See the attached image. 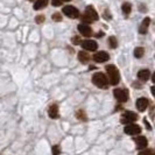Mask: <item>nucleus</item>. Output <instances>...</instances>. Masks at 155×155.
<instances>
[{
    "instance_id": "12",
    "label": "nucleus",
    "mask_w": 155,
    "mask_h": 155,
    "mask_svg": "<svg viewBox=\"0 0 155 155\" xmlns=\"http://www.w3.org/2000/svg\"><path fill=\"white\" fill-rule=\"evenodd\" d=\"M148 105H149V101H148L147 98L142 97V98H139L137 101V109L139 110L140 112H143L148 107Z\"/></svg>"
},
{
    "instance_id": "28",
    "label": "nucleus",
    "mask_w": 155,
    "mask_h": 155,
    "mask_svg": "<svg viewBox=\"0 0 155 155\" xmlns=\"http://www.w3.org/2000/svg\"><path fill=\"white\" fill-rule=\"evenodd\" d=\"M143 123H145V125H146V127L150 131V130H152V126H150V124H148L147 119H143Z\"/></svg>"
},
{
    "instance_id": "29",
    "label": "nucleus",
    "mask_w": 155,
    "mask_h": 155,
    "mask_svg": "<svg viewBox=\"0 0 155 155\" xmlns=\"http://www.w3.org/2000/svg\"><path fill=\"white\" fill-rule=\"evenodd\" d=\"M150 91H152V93H153V96H154V98H155V85L150 87Z\"/></svg>"
},
{
    "instance_id": "15",
    "label": "nucleus",
    "mask_w": 155,
    "mask_h": 155,
    "mask_svg": "<svg viewBox=\"0 0 155 155\" xmlns=\"http://www.w3.org/2000/svg\"><path fill=\"white\" fill-rule=\"evenodd\" d=\"M149 77H150V72H149V70H147V69L140 70L139 72H138V78H139L140 81L146 82V81L149 79Z\"/></svg>"
},
{
    "instance_id": "8",
    "label": "nucleus",
    "mask_w": 155,
    "mask_h": 155,
    "mask_svg": "<svg viewBox=\"0 0 155 155\" xmlns=\"http://www.w3.org/2000/svg\"><path fill=\"white\" fill-rule=\"evenodd\" d=\"M81 46L83 47L84 50H87V51H94V50H97V48H98L97 42L93 41V40H85V41H83V42L81 43Z\"/></svg>"
},
{
    "instance_id": "17",
    "label": "nucleus",
    "mask_w": 155,
    "mask_h": 155,
    "mask_svg": "<svg viewBox=\"0 0 155 155\" xmlns=\"http://www.w3.org/2000/svg\"><path fill=\"white\" fill-rule=\"evenodd\" d=\"M48 5V0H36L34 4V9H42Z\"/></svg>"
},
{
    "instance_id": "16",
    "label": "nucleus",
    "mask_w": 155,
    "mask_h": 155,
    "mask_svg": "<svg viewBox=\"0 0 155 155\" xmlns=\"http://www.w3.org/2000/svg\"><path fill=\"white\" fill-rule=\"evenodd\" d=\"M91 57H90V55L87 54L86 51H84V50H82V51H79L78 53V60H79V62L82 63H86L89 62V60H90Z\"/></svg>"
},
{
    "instance_id": "2",
    "label": "nucleus",
    "mask_w": 155,
    "mask_h": 155,
    "mask_svg": "<svg viewBox=\"0 0 155 155\" xmlns=\"http://www.w3.org/2000/svg\"><path fill=\"white\" fill-rule=\"evenodd\" d=\"M98 19H99V16H98L97 11H96L92 6H87V7L85 8V11H84V14L82 16L83 23L89 25V23L93 22V21H97Z\"/></svg>"
},
{
    "instance_id": "19",
    "label": "nucleus",
    "mask_w": 155,
    "mask_h": 155,
    "mask_svg": "<svg viewBox=\"0 0 155 155\" xmlns=\"http://www.w3.org/2000/svg\"><path fill=\"white\" fill-rule=\"evenodd\" d=\"M138 155H155L154 148H145L142 150H140Z\"/></svg>"
},
{
    "instance_id": "6",
    "label": "nucleus",
    "mask_w": 155,
    "mask_h": 155,
    "mask_svg": "<svg viewBox=\"0 0 155 155\" xmlns=\"http://www.w3.org/2000/svg\"><path fill=\"white\" fill-rule=\"evenodd\" d=\"M63 13L70 19H77L79 18V11L75 6H65L63 8Z\"/></svg>"
},
{
    "instance_id": "23",
    "label": "nucleus",
    "mask_w": 155,
    "mask_h": 155,
    "mask_svg": "<svg viewBox=\"0 0 155 155\" xmlns=\"http://www.w3.org/2000/svg\"><path fill=\"white\" fill-rule=\"evenodd\" d=\"M63 2H65V0H51V4H53V6H55V7L61 6Z\"/></svg>"
},
{
    "instance_id": "11",
    "label": "nucleus",
    "mask_w": 155,
    "mask_h": 155,
    "mask_svg": "<svg viewBox=\"0 0 155 155\" xmlns=\"http://www.w3.org/2000/svg\"><path fill=\"white\" fill-rule=\"evenodd\" d=\"M134 141H135V145H137L138 149H140V150L145 149L148 145V141H147V138H146V137H141V135H140V137H138V138H135Z\"/></svg>"
},
{
    "instance_id": "25",
    "label": "nucleus",
    "mask_w": 155,
    "mask_h": 155,
    "mask_svg": "<svg viewBox=\"0 0 155 155\" xmlns=\"http://www.w3.org/2000/svg\"><path fill=\"white\" fill-rule=\"evenodd\" d=\"M60 153H61L60 146H54V147H53V155H58Z\"/></svg>"
},
{
    "instance_id": "4",
    "label": "nucleus",
    "mask_w": 155,
    "mask_h": 155,
    "mask_svg": "<svg viewBox=\"0 0 155 155\" xmlns=\"http://www.w3.org/2000/svg\"><path fill=\"white\" fill-rule=\"evenodd\" d=\"M138 119V114L134 113V112H131V111H126L124 112V114L120 118V121L121 124H133L135 120Z\"/></svg>"
},
{
    "instance_id": "31",
    "label": "nucleus",
    "mask_w": 155,
    "mask_h": 155,
    "mask_svg": "<svg viewBox=\"0 0 155 155\" xmlns=\"http://www.w3.org/2000/svg\"><path fill=\"white\" fill-rule=\"evenodd\" d=\"M28 1H33V0H28Z\"/></svg>"
},
{
    "instance_id": "27",
    "label": "nucleus",
    "mask_w": 155,
    "mask_h": 155,
    "mask_svg": "<svg viewBox=\"0 0 155 155\" xmlns=\"http://www.w3.org/2000/svg\"><path fill=\"white\" fill-rule=\"evenodd\" d=\"M71 42H72V43L76 46V45H79V43H82L83 41H81V39H79V38H72Z\"/></svg>"
},
{
    "instance_id": "1",
    "label": "nucleus",
    "mask_w": 155,
    "mask_h": 155,
    "mask_svg": "<svg viewBox=\"0 0 155 155\" xmlns=\"http://www.w3.org/2000/svg\"><path fill=\"white\" fill-rule=\"evenodd\" d=\"M92 83L101 89H107L110 85L109 77L103 72H96L92 76Z\"/></svg>"
},
{
    "instance_id": "5",
    "label": "nucleus",
    "mask_w": 155,
    "mask_h": 155,
    "mask_svg": "<svg viewBox=\"0 0 155 155\" xmlns=\"http://www.w3.org/2000/svg\"><path fill=\"white\" fill-rule=\"evenodd\" d=\"M114 97L119 103H125L128 101V91L126 89H116L114 91Z\"/></svg>"
},
{
    "instance_id": "26",
    "label": "nucleus",
    "mask_w": 155,
    "mask_h": 155,
    "mask_svg": "<svg viewBox=\"0 0 155 155\" xmlns=\"http://www.w3.org/2000/svg\"><path fill=\"white\" fill-rule=\"evenodd\" d=\"M43 21H45V16H43V15L36 16V19H35V22H36V23H42Z\"/></svg>"
},
{
    "instance_id": "3",
    "label": "nucleus",
    "mask_w": 155,
    "mask_h": 155,
    "mask_svg": "<svg viewBox=\"0 0 155 155\" xmlns=\"http://www.w3.org/2000/svg\"><path fill=\"white\" fill-rule=\"evenodd\" d=\"M106 74H107V77H109L110 84L112 85H117L119 82H120V74H119V70L117 69L116 65H107L106 67Z\"/></svg>"
},
{
    "instance_id": "20",
    "label": "nucleus",
    "mask_w": 155,
    "mask_h": 155,
    "mask_svg": "<svg viewBox=\"0 0 155 155\" xmlns=\"http://www.w3.org/2000/svg\"><path fill=\"white\" fill-rule=\"evenodd\" d=\"M121 9H123V12H124L125 14L127 15V14H130L131 11H132V5H131L130 2H125V4H123V6H121Z\"/></svg>"
},
{
    "instance_id": "18",
    "label": "nucleus",
    "mask_w": 155,
    "mask_h": 155,
    "mask_svg": "<svg viewBox=\"0 0 155 155\" xmlns=\"http://www.w3.org/2000/svg\"><path fill=\"white\" fill-rule=\"evenodd\" d=\"M143 55H145V49L142 47H138V48L134 49V56L137 58H141Z\"/></svg>"
},
{
    "instance_id": "22",
    "label": "nucleus",
    "mask_w": 155,
    "mask_h": 155,
    "mask_svg": "<svg viewBox=\"0 0 155 155\" xmlns=\"http://www.w3.org/2000/svg\"><path fill=\"white\" fill-rule=\"evenodd\" d=\"M76 117H77L79 120H82V121H85L86 120L85 113H84V111H82V110H79L77 113H76Z\"/></svg>"
},
{
    "instance_id": "9",
    "label": "nucleus",
    "mask_w": 155,
    "mask_h": 155,
    "mask_svg": "<svg viewBox=\"0 0 155 155\" xmlns=\"http://www.w3.org/2000/svg\"><path fill=\"white\" fill-rule=\"evenodd\" d=\"M93 61L98 63H103V62H106L110 60V55L106 53V51H98L96 54L93 55Z\"/></svg>"
},
{
    "instance_id": "24",
    "label": "nucleus",
    "mask_w": 155,
    "mask_h": 155,
    "mask_svg": "<svg viewBox=\"0 0 155 155\" xmlns=\"http://www.w3.org/2000/svg\"><path fill=\"white\" fill-rule=\"evenodd\" d=\"M53 20L54 21H62V16L60 13H54L53 14Z\"/></svg>"
},
{
    "instance_id": "7",
    "label": "nucleus",
    "mask_w": 155,
    "mask_h": 155,
    "mask_svg": "<svg viewBox=\"0 0 155 155\" xmlns=\"http://www.w3.org/2000/svg\"><path fill=\"white\" fill-rule=\"evenodd\" d=\"M124 131L128 135H137V134L141 133V127L137 124H128L125 126Z\"/></svg>"
},
{
    "instance_id": "14",
    "label": "nucleus",
    "mask_w": 155,
    "mask_h": 155,
    "mask_svg": "<svg viewBox=\"0 0 155 155\" xmlns=\"http://www.w3.org/2000/svg\"><path fill=\"white\" fill-rule=\"evenodd\" d=\"M48 114H49L50 118H53V119L58 118V106H57L56 104L50 105V107H49V110H48Z\"/></svg>"
},
{
    "instance_id": "13",
    "label": "nucleus",
    "mask_w": 155,
    "mask_h": 155,
    "mask_svg": "<svg viewBox=\"0 0 155 155\" xmlns=\"http://www.w3.org/2000/svg\"><path fill=\"white\" fill-rule=\"evenodd\" d=\"M149 23H150V19H149V18H145L143 21L141 22V25H140V27H139L140 34H146V33H147Z\"/></svg>"
},
{
    "instance_id": "10",
    "label": "nucleus",
    "mask_w": 155,
    "mask_h": 155,
    "mask_svg": "<svg viewBox=\"0 0 155 155\" xmlns=\"http://www.w3.org/2000/svg\"><path fill=\"white\" fill-rule=\"evenodd\" d=\"M78 31L83 35V36H91L92 35V29L89 25L86 23H81L78 25Z\"/></svg>"
},
{
    "instance_id": "21",
    "label": "nucleus",
    "mask_w": 155,
    "mask_h": 155,
    "mask_svg": "<svg viewBox=\"0 0 155 155\" xmlns=\"http://www.w3.org/2000/svg\"><path fill=\"white\" fill-rule=\"evenodd\" d=\"M109 45L111 48H117V46H118V41H117V39L114 38V36H110Z\"/></svg>"
},
{
    "instance_id": "30",
    "label": "nucleus",
    "mask_w": 155,
    "mask_h": 155,
    "mask_svg": "<svg viewBox=\"0 0 155 155\" xmlns=\"http://www.w3.org/2000/svg\"><path fill=\"white\" fill-rule=\"evenodd\" d=\"M152 79H153V82L155 83V72L153 74V77H152Z\"/></svg>"
}]
</instances>
